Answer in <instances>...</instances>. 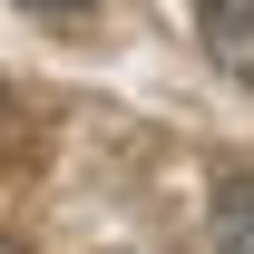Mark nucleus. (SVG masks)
Returning a JSON list of instances; mask_svg holds the SVG:
<instances>
[{"label":"nucleus","mask_w":254,"mask_h":254,"mask_svg":"<svg viewBox=\"0 0 254 254\" xmlns=\"http://www.w3.org/2000/svg\"><path fill=\"white\" fill-rule=\"evenodd\" d=\"M195 39H205V59L225 78L254 88V0H195Z\"/></svg>","instance_id":"nucleus-1"},{"label":"nucleus","mask_w":254,"mask_h":254,"mask_svg":"<svg viewBox=\"0 0 254 254\" xmlns=\"http://www.w3.org/2000/svg\"><path fill=\"white\" fill-rule=\"evenodd\" d=\"M205 254H254V176H215V225Z\"/></svg>","instance_id":"nucleus-2"},{"label":"nucleus","mask_w":254,"mask_h":254,"mask_svg":"<svg viewBox=\"0 0 254 254\" xmlns=\"http://www.w3.org/2000/svg\"><path fill=\"white\" fill-rule=\"evenodd\" d=\"M20 10H39V20H68V10H98V0H20Z\"/></svg>","instance_id":"nucleus-3"},{"label":"nucleus","mask_w":254,"mask_h":254,"mask_svg":"<svg viewBox=\"0 0 254 254\" xmlns=\"http://www.w3.org/2000/svg\"><path fill=\"white\" fill-rule=\"evenodd\" d=\"M0 254H20V245H10V235H0Z\"/></svg>","instance_id":"nucleus-4"},{"label":"nucleus","mask_w":254,"mask_h":254,"mask_svg":"<svg viewBox=\"0 0 254 254\" xmlns=\"http://www.w3.org/2000/svg\"><path fill=\"white\" fill-rule=\"evenodd\" d=\"M0 127H10V108H0Z\"/></svg>","instance_id":"nucleus-5"}]
</instances>
